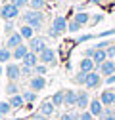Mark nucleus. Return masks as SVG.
I'll use <instances>...</instances> for the list:
<instances>
[{"mask_svg":"<svg viewBox=\"0 0 115 120\" xmlns=\"http://www.w3.org/2000/svg\"><path fill=\"white\" fill-rule=\"evenodd\" d=\"M86 76H88V72L79 71V72L75 74V84H79V86H84V84H86Z\"/></svg>","mask_w":115,"mask_h":120,"instance_id":"obj_27","label":"nucleus"},{"mask_svg":"<svg viewBox=\"0 0 115 120\" xmlns=\"http://www.w3.org/2000/svg\"><path fill=\"white\" fill-rule=\"evenodd\" d=\"M29 120H33V118H29Z\"/></svg>","mask_w":115,"mask_h":120,"instance_id":"obj_49","label":"nucleus"},{"mask_svg":"<svg viewBox=\"0 0 115 120\" xmlns=\"http://www.w3.org/2000/svg\"><path fill=\"white\" fill-rule=\"evenodd\" d=\"M106 52H107V59H115V44H111Z\"/></svg>","mask_w":115,"mask_h":120,"instance_id":"obj_36","label":"nucleus"},{"mask_svg":"<svg viewBox=\"0 0 115 120\" xmlns=\"http://www.w3.org/2000/svg\"><path fill=\"white\" fill-rule=\"evenodd\" d=\"M88 2H90V4H102L104 0H88Z\"/></svg>","mask_w":115,"mask_h":120,"instance_id":"obj_42","label":"nucleus"},{"mask_svg":"<svg viewBox=\"0 0 115 120\" xmlns=\"http://www.w3.org/2000/svg\"><path fill=\"white\" fill-rule=\"evenodd\" d=\"M96 67H98V65L94 63V59H92V57H82V59H81V63H79V69L84 71V72H94Z\"/></svg>","mask_w":115,"mask_h":120,"instance_id":"obj_14","label":"nucleus"},{"mask_svg":"<svg viewBox=\"0 0 115 120\" xmlns=\"http://www.w3.org/2000/svg\"><path fill=\"white\" fill-rule=\"evenodd\" d=\"M40 63V59H38V53H35V52H29L25 57H23V61H21V65H27V67H37Z\"/></svg>","mask_w":115,"mask_h":120,"instance_id":"obj_15","label":"nucleus"},{"mask_svg":"<svg viewBox=\"0 0 115 120\" xmlns=\"http://www.w3.org/2000/svg\"><path fill=\"white\" fill-rule=\"evenodd\" d=\"M79 120H94V116L90 114V111H82L81 116H79Z\"/></svg>","mask_w":115,"mask_h":120,"instance_id":"obj_35","label":"nucleus"},{"mask_svg":"<svg viewBox=\"0 0 115 120\" xmlns=\"http://www.w3.org/2000/svg\"><path fill=\"white\" fill-rule=\"evenodd\" d=\"M79 116L81 114H77V112H63L60 116V120H79Z\"/></svg>","mask_w":115,"mask_h":120,"instance_id":"obj_33","label":"nucleus"},{"mask_svg":"<svg viewBox=\"0 0 115 120\" xmlns=\"http://www.w3.org/2000/svg\"><path fill=\"white\" fill-rule=\"evenodd\" d=\"M96 71L102 74L104 78H107V76H111V74L115 72V61H113V59H106L102 65H98V67H96Z\"/></svg>","mask_w":115,"mask_h":120,"instance_id":"obj_6","label":"nucleus"},{"mask_svg":"<svg viewBox=\"0 0 115 120\" xmlns=\"http://www.w3.org/2000/svg\"><path fill=\"white\" fill-rule=\"evenodd\" d=\"M111 116H115V105L111 107Z\"/></svg>","mask_w":115,"mask_h":120,"instance_id":"obj_44","label":"nucleus"},{"mask_svg":"<svg viewBox=\"0 0 115 120\" xmlns=\"http://www.w3.org/2000/svg\"><path fill=\"white\" fill-rule=\"evenodd\" d=\"M23 23L33 27L35 31H38V29H42V25H44V13L38 11V10H27L23 15H21Z\"/></svg>","mask_w":115,"mask_h":120,"instance_id":"obj_1","label":"nucleus"},{"mask_svg":"<svg viewBox=\"0 0 115 120\" xmlns=\"http://www.w3.org/2000/svg\"><path fill=\"white\" fill-rule=\"evenodd\" d=\"M111 2H115V0H111Z\"/></svg>","mask_w":115,"mask_h":120,"instance_id":"obj_48","label":"nucleus"},{"mask_svg":"<svg viewBox=\"0 0 115 120\" xmlns=\"http://www.w3.org/2000/svg\"><path fill=\"white\" fill-rule=\"evenodd\" d=\"M46 88V80L44 76H38V74H35L33 78H29V90H33V92H42V90Z\"/></svg>","mask_w":115,"mask_h":120,"instance_id":"obj_10","label":"nucleus"},{"mask_svg":"<svg viewBox=\"0 0 115 120\" xmlns=\"http://www.w3.org/2000/svg\"><path fill=\"white\" fill-rule=\"evenodd\" d=\"M92 55H94V48H88L84 52V57H92Z\"/></svg>","mask_w":115,"mask_h":120,"instance_id":"obj_40","label":"nucleus"},{"mask_svg":"<svg viewBox=\"0 0 115 120\" xmlns=\"http://www.w3.org/2000/svg\"><path fill=\"white\" fill-rule=\"evenodd\" d=\"M54 111H56V107H54V103L52 101H42L40 103V107H38V112L42 114V116H52L54 114Z\"/></svg>","mask_w":115,"mask_h":120,"instance_id":"obj_16","label":"nucleus"},{"mask_svg":"<svg viewBox=\"0 0 115 120\" xmlns=\"http://www.w3.org/2000/svg\"><path fill=\"white\" fill-rule=\"evenodd\" d=\"M92 59H94L96 65H102L106 59H107V52H106V50H100V48H94V55H92Z\"/></svg>","mask_w":115,"mask_h":120,"instance_id":"obj_20","label":"nucleus"},{"mask_svg":"<svg viewBox=\"0 0 115 120\" xmlns=\"http://www.w3.org/2000/svg\"><path fill=\"white\" fill-rule=\"evenodd\" d=\"M63 99H65V90H60V92H56L54 95H52V103H54V107H62L63 105Z\"/></svg>","mask_w":115,"mask_h":120,"instance_id":"obj_22","label":"nucleus"},{"mask_svg":"<svg viewBox=\"0 0 115 120\" xmlns=\"http://www.w3.org/2000/svg\"><path fill=\"white\" fill-rule=\"evenodd\" d=\"M6 94H8V95H16V94H19V86H17L16 82H10V84L6 86Z\"/></svg>","mask_w":115,"mask_h":120,"instance_id":"obj_30","label":"nucleus"},{"mask_svg":"<svg viewBox=\"0 0 115 120\" xmlns=\"http://www.w3.org/2000/svg\"><path fill=\"white\" fill-rule=\"evenodd\" d=\"M21 44H23V36H21V34H19V31H17V33H12V34L8 36V40H6V48L13 50V48L21 46Z\"/></svg>","mask_w":115,"mask_h":120,"instance_id":"obj_13","label":"nucleus"},{"mask_svg":"<svg viewBox=\"0 0 115 120\" xmlns=\"http://www.w3.org/2000/svg\"><path fill=\"white\" fill-rule=\"evenodd\" d=\"M88 109H90V114L96 118V116H100L102 118V114H104V103L100 101V99H90V105H88Z\"/></svg>","mask_w":115,"mask_h":120,"instance_id":"obj_11","label":"nucleus"},{"mask_svg":"<svg viewBox=\"0 0 115 120\" xmlns=\"http://www.w3.org/2000/svg\"><path fill=\"white\" fill-rule=\"evenodd\" d=\"M4 29H6V33H8V36H10V34H12V29H13V21H6V27H4Z\"/></svg>","mask_w":115,"mask_h":120,"instance_id":"obj_37","label":"nucleus"},{"mask_svg":"<svg viewBox=\"0 0 115 120\" xmlns=\"http://www.w3.org/2000/svg\"><path fill=\"white\" fill-rule=\"evenodd\" d=\"M31 118H33V120H46V116H42L40 112H35V114H33Z\"/></svg>","mask_w":115,"mask_h":120,"instance_id":"obj_39","label":"nucleus"},{"mask_svg":"<svg viewBox=\"0 0 115 120\" xmlns=\"http://www.w3.org/2000/svg\"><path fill=\"white\" fill-rule=\"evenodd\" d=\"M4 74V69H2V63H0V76H2Z\"/></svg>","mask_w":115,"mask_h":120,"instance_id":"obj_45","label":"nucleus"},{"mask_svg":"<svg viewBox=\"0 0 115 120\" xmlns=\"http://www.w3.org/2000/svg\"><path fill=\"white\" fill-rule=\"evenodd\" d=\"M102 120H115V116H102Z\"/></svg>","mask_w":115,"mask_h":120,"instance_id":"obj_43","label":"nucleus"},{"mask_svg":"<svg viewBox=\"0 0 115 120\" xmlns=\"http://www.w3.org/2000/svg\"><path fill=\"white\" fill-rule=\"evenodd\" d=\"M4 72H6V76H8V80H10V82H16V80H19V78H21V65L8 63V65H6V69H4Z\"/></svg>","mask_w":115,"mask_h":120,"instance_id":"obj_5","label":"nucleus"},{"mask_svg":"<svg viewBox=\"0 0 115 120\" xmlns=\"http://www.w3.org/2000/svg\"><path fill=\"white\" fill-rule=\"evenodd\" d=\"M106 84H107V86H111V84H115V72L111 74V76H107V78H106Z\"/></svg>","mask_w":115,"mask_h":120,"instance_id":"obj_38","label":"nucleus"},{"mask_svg":"<svg viewBox=\"0 0 115 120\" xmlns=\"http://www.w3.org/2000/svg\"><path fill=\"white\" fill-rule=\"evenodd\" d=\"M46 71H48V65H44V63H38L35 67V74H38V76H44Z\"/></svg>","mask_w":115,"mask_h":120,"instance_id":"obj_32","label":"nucleus"},{"mask_svg":"<svg viewBox=\"0 0 115 120\" xmlns=\"http://www.w3.org/2000/svg\"><path fill=\"white\" fill-rule=\"evenodd\" d=\"M44 6H46V0H31V2H29V8L31 10H38V11L44 10Z\"/></svg>","mask_w":115,"mask_h":120,"instance_id":"obj_26","label":"nucleus"},{"mask_svg":"<svg viewBox=\"0 0 115 120\" xmlns=\"http://www.w3.org/2000/svg\"><path fill=\"white\" fill-rule=\"evenodd\" d=\"M23 95V99H25V103H29V105H31V103H35L37 101V92H33V90H25V92L21 94Z\"/></svg>","mask_w":115,"mask_h":120,"instance_id":"obj_24","label":"nucleus"},{"mask_svg":"<svg viewBox=\"0 0 115 120\" xmlns=\"http://www.w3.org/2000/svg\"><path fill=\"white\" fill-rule=\"evenodd\" d=\"M63 105H65V107H75V105H77V92H75V90H65Z\"/></svg>","mask_w":115,"mask_h":120,"instance_id":"obj_19","label":"nucleus"},{"mask_svg":"<svg viewBox=\"0 0 115 120\" xmlns=\"http://www.w3.org/2000/svg\"><path fill=\"white\" fill-rule=\"evenodd\" d=\"M0 120H4V114H2V112H0Z\"/></svg>","mask_w":115,"mask_h":120,"instance_id":"obj_46","label":"nucleus"},{"mask_svg":"<svg viewBox=\"0 0 115 120\" xmlns=\"http://www.w3.org/2000/svg\"><path fill=\"white\" fill-rule=\"evenodd\" d=\"M67 31V19L63 15H56L54 21H52V27H50V36L58 38L60 34H63Z\"/></svg>","mask_w":115,"mask_h":120,"instance_id":"obj_2","label":"nucleus"},{"mask_svg":"<svg viewBox=\"0 0 115 120\" xmlns=\"http://www.w3.org/2000/svg\"><path fill=\"white\" fill-rule=\"evenodd\" d=\"M44 48H46V40H44V36H33L31 40H29V52L40 53Z\"/></svg>","mask_w":115,"mask_h":120,"instance_id":"obj_7","label":"nucleus"},{"mask_svg":"<svg viewBox=\"0 0 115 120\" xmlns=\"http://www.w3.org/2000/svg\"><path fill=\"white\" fill-rule=\"evenodd\" d=\"M0 17H2L4 21H16L19 17V8L13 6L12 2L10 4H4L2 8H0Z\"/></svg>","mask_w":115,"mask_h":120,"instance_id":"obj_3","label":"nucleus"},{"mask_svg":"<svg viewBox=\"0 0 115 120\" xmlns=\"http://www.w3.org/2000/svg\"><path fill=\"white\" fill-rule=\"evenodd\" d=\"M8 103L12 105V109H13V111H19V109H23L25 99H23V95H21V94H16V95H10Z\"/></svg>","mask_w":115,"mask_h":120,"instance_id":"obj_17","label":"nucleus"},{"mask_svg":"<svg viewBox=\"0 0 115 120\" xmlns=\"http://www.w3.org/2000/svg\"><path fill=\"white\" fill-rule=\"evenodd\" d=\"M102 19H104L102 15H94V17H92V23H100V21H102Z\"/></svg>","mask_w":115,"mask_h":120,"instance_id":"obj_41","label":"nucleus"},{"mask_svg":"<svg viewBox=\"0 0 115 120\" xmlns=\"http://www.w3.org/2000/svg\"><path fill=\"white\" fill-rule=\"evenodd\" d=\"M100 101L104 103V107H113L115 105V90H106L100 94Z\"/></svg>","mask_w":115,"mask_h":120,"instance_id":"obj_12","label":"nucleus"},{"mask_svg":"<svg viewBox=\"0 0 115 120\" xmlns=\"http://www.w3.org/2000/svg\"><path fill=\"white\" fill-rule=\"evenodd\" d=\"M10 59H12V50L6 48V46L0 48V63H8Z\"/></svg>","mask_w":115,"mask_h":120,"instance_id":"obj_25","label":"nucleus"},{"mask_svg":"<svg viewBox=\"0 0 115 120\" xmlns=\"http://www.w3.org/2000/svg\"><path fill=\"white\" fill-rule=\"evenodd\" d=\"M13 120H23V118H13Z\"/></svg>","mask_w":115,"mask_h":120,"instance_id":"obj_47","label":"nucleus"},{"mask_svg":"<svg viewBox=\"0 0 115 120\" xmlns=\"http://www.w3.org/2000/svg\"><path fill=\"white\" fill-rule=\"evenodd\" d=\"M12 111H13V109H12V105H10L8 101H0V112H2L4 116H6V114H10Z\"/></svg>","mask_w":115,"mask_h":120,"instance_id":"obj_31","label":"nucleus"},{"mask_svg":"<svg viewBox=\"0 0 115 120\" xmlns=\"http://www.w3.org/2000/svg\"><path fill=\"white\" fill-rule=\"evenodd\" d=\"M38 59H40V63H44V65H54L56 63V52L46 46L44 50L38 53Z\"/></svg>","mask_w":115,"mask_h":120,"instance_id":"obj_8","label":"nucleus"},{"mask_svg":"<svg viewBox=\"0 0 115 120\" xmlns=\"http://www.w3.org/2000/svg\"><path fill=\"white\" fill-rule=\"evenodd\" d=\"M73 19H75L79 25H86V23L90 21V15H88L86 11H77L75 15H73Z\"/></svg>","mask_w":115,"mask_h":120,"instance_id":"obj_23","label":"nucleus"},{"mask_svg":"<svg viewBox=\"0 0 115 120\" xmlns=\"http://www.w3.org/2000/svg\"><path fill=\"white\" fill-rule=\"evenodd\" d=\"M102 82H104V76H102V74H100L98 71H94V72H88L84 88H86V90H96V88L102 86Z\"/></svg>","mask_w":115,"mask_h":120,"instance_id":"obj_4","label":"nucleus"},{"mask_svg":"<svg viewBox=\"0 0 115 120\" xmlns=\"http://www.w3.org/2000/svg\"><path fill=\"white\" fill-rule=\"evenodd\" d=\"M21 76L33 78V76H35V69H33V67H27V65H21Z\"/></svg>","mask_w":115,"mask_h":120,"instance_id":"obj_28","label":"nucleus"},{"mask_svg":"<svg viewBox=\"0 0 115 120\" xmlns=\"http://www.w3.org/2000/svg\"><path fill=\"white\" fill-rule=\"evenodd\" d=\"M29 2H31V0H12V4H13V6H17L19 10H21V8H27Z\"/></svg>","mask_w":115,"mask_h":120,"instance_id":"obj_34","label":"nucleus"},{"mask_svg":"<svg viewBox=\"0 0 115 120\" xmlns=\"http://www.w3.org/2000/svg\"><path fill=\"white\" fill-rule=\"evenodd\" d=\"M19 34L23 36V40H31V38L35 36V29L29 27V25H21V27H19Z\"/></svg>","mask_w":115,"mask_h":120,"instance_id":"obj_21","label":"nucleus"},{"mask_svg":"<svg viewBox=\"0 0 115 120\" xmlns=\"http://www.w3.org/2000/svg\"><path fill=\"white\" fill-rule=\"evenodd\" d=\"M88 105H90L88 92H86V90H79V92H77V105H75V107L81 109V111H84V109H88Z\"/></svg>","mask_w":115,"mask_h":120,"instance_id":"obj_9","label":"nucleus"},{"mask_svg":"<svg viewBox=\"0 0 115 120\" xmlns=\"http://www.w3.org/2000/svg\"><path fill=\"white\" fill-rule=\"evenodd\" d=\"M81 27H82V25H79L75 19L67 21V31H69V33H79V31H81Z\"/></svg>","mask_w":115,"mask_h":120,"instance_id":"obj_29","label":"nucleus"},{"mask_svg":"<svg viewBox=\"0 0 115 120\" xmlns=\"http://www.w3.org/2000/svg\"><path fill=\"white\" fill-rule=\"evenodd\" d=\"M29 53V46H25V44H21V46L13 48L12 50V57L16 59V61H23V57Z\"/></svg>","mask_w":115,"mask_h":120,"instance_id":"obj_18","label":"nucleus"}]
</instances>
